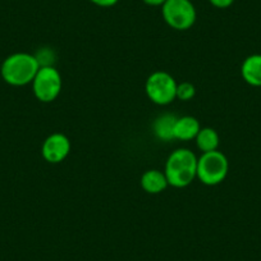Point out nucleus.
Returning <instances> with one entry per match:
<instances>
[{
  "mask_svg": "<svg viewBox=\"0 0 261 261\" xmlns=\"http://www.w3.org/2000/svg\"><path fill=\"white\" fill-rule=\"evenodd\" d=\"M71 151V142L63 134H53L42 144V156L51 164L63 162Z\"/></svg>",
  "mask_w": 261,
  "mask_h": 261,
  "instance_id": "0eeeda50",
  "label": "nucleus"
},
{
  "mask_svg": "<svg viewBox=\"0 0 261 261\" xmlns=\"http://www.w3.org/2000/svg\"><path fill=\"white\" fill-rule=\"evenodd\" d=\"M199 120L193 117H182L177 118L174 125V139L188 141V140L196 139L197 134L200 132Z\"/></svg>",
  "mask_w": 261,
  "mask_h": 261,
  "instance_id": "9d476101",
  "label": "nucleus"
},
{
  "mask_svg": "<svg viewBox=\"0 0 261 261\" xmlns=\"http://www.w3.org/2000/svg\"><path fill=\"white\" fill-rule=\"evenodd\" d=\"M196 144L202 152L215 151L219 146V136L213 128H201L196 136Z\"/></svg>",
  "mask_w": 261,
  "mask_h": 261,
  "instance_id": "f8f14e48",
  "label": "nucleus"
},
{
  "mask_svg": "<svg viewBox=\"0 0 261 261\" xmlns=\"http://www.w3.org/2000/svg\"><path fill=\"white\" fill-rule=\"evenodd\" d=\"M209 2L213 4V6L220 9L228 8V7H230L233 3H234V0H209Z\"/></svg>",
  "mask_w": 261,
  "mask_h": 261,
  "instance_id": "4468645a",
  "label": "nucleus"
},
{
  "mask_svg": "<svg viewBox=\"0 0 261 261\" xmlns=\"http://www.w3.org/2000/svg\"><path fill=\"white\" fill-rule=\"evenodd\" d=\"M177 82L167 72H154L147 79L145 90L152 102L158 105L170 104L177 97Z\"/></svg>",
  "mask_w": 261,
  "mask_h": 261,
  "instance_id": "423d86ee",
  "label": "nucleus"
},
{
  "mask_svg": "<svg viewBox=\"0 0 261 261\" xmlns=\"http://www.w3.org/2000/svg\"><path fill=\"white\" fill-rule=\"evenodd\" d=\"M168 179L165 173H162L158 169L147 170L141 177V187L144 188L145 192L156 195V193L163 192L168 187Z\"/></svg>",
  "mask_w": 261,
  "mask_h": 261,
  "instance_id": "1a4fd4ad",
  "label": "nucleus"
},
{
  "mask_svg": "<svg viewBox=\"0 0 261 261\" xmlns=\"http://www.w3.org/2000/svg\"><path fill=\"white\" fill-rule=\"evenodd\" d=\"M92 4L97 7H102V8H108V7H113L119 2V0H90Z\"/></svg>",
  "mask_w": 261,
  "mask_h": 261,
  "instance_id": "2eb2a0df",
  "label": "nucleus"
},
{
  "mask_svg": "<svg viewBox=\"0 0 261 261\" xmlns=\"http://www.w3.org/2000/svg\"><path fill=\"white\" fill-rule=\"evenodd\" d=\"M196 94L195 86L190 82H182V84L177 85V97L183 100V101H188L192 99Z\"/></svg>",
  "mask_w": 261,
  "mask_h": 261,
  "instance_id": "ddd939ff",
  "label": "nucleus"
},
{
  "mask_svg": "<svg viewBox=\"0 0 261 261\" xmlns=\"http://www.w3.org/2000/svg\"><path fill=\"white\" fill-rule=\"evenodd\" d=\"M145 4L151 7H163V4L167 2V0H142Z\"/></svg>",
  "mask_w": 261,
  "mask_h": 261,
  "instance_id": "dca6fc26",
  "label": "nucleus"
},
{
  "mask_svg": "<svg viewBox=\"0 0 261 261\" xmlns=\"http://www.w3.org/2000/svg\"><path fill=\"white\" fill-rule=\"evenodd\" d=\"M229 169V163L223 152L210 151L204 152L197 159V178L204 185L215 186L225 179Z\"/></svg>",
  "mask_w": 261,
  "mask_h": 261,
  "instance_id": "7ed1b4c3",
  "label": "nucleus"
},
{
  "mask_svg": "<svg viewBox=\"0 0 261 261\" xmlns=\"http://www.w3.org/2000/svg\"><path fill=\"white\" fill-rule=\"evenodd\" d=\"M40 67L41 65L35 55L14 53L4 59L0 73L4 81L11 86H26L32 84Z\"/></svg>",
  "mask_w": 261,
  "mask_h": 261,
  "instance_id": "f257e3e1",
  "label": "nucleus"
},
{
  "mask_svg": "<svg viewBox=\"0 0 261 261\" xmlns=\"http://www.w3.org/2000/svg\"><path fill=\"white\" fill-rule=\"evenodd\" d=\"M177 117L173 114H163L155 120L154 132L158 139L163 141H170L174 139V125Z\"/></svg>",
  "mask_w": 261,
  "mask_h": 261,
  "instance_id": "9b49d317",
  "label": "nucleus"
},
{
  "mask_svg": "<svg viewBox=\"0 0 261 261\" xmlns=\"http://www.w3.org/2000/svg\"><path fill=\"white\" fill-rule=\"evenodd\" d=\"M162 12L168 26L178 31L191 29L196 22V9L191 0H167Z\"/></svg>",
  "mask_w": 261,
  "mask_h": 261,
  "instance_id": "20e7f679",
  "label": "nucleus"
},
{
  "mask_svg": "<svg viewBox=\"0 0 261 261\" xmlns=\"http://www.w3.org/2000/svg\"><path fill=\"white\" fill-rule=\"evenodd\" d=\"M241 73L248 85L261 87V54H253L246 58L241 67Z\"/></svg>",
  "mask_w": 261,
  "mask_h": 261,
  "instance_id": "6e6552de",
  "label": "nucleus"
},
{
  "mask_svg": "<svg viewBox=\"0 0 261 261\" xmlns=\"http://www.w3.org/2000/svg\"><path fill=\"white\" fill-rule=\"evenodd\" d=\"M32 90L37 100L50 102L57 99L62 90V77L51 65H41L32 81Z\"/></svg>",
  "mask_w": 261,
  "mask_h": 261,
  "instance_id": "39448f33",
  "label": "nucleus"
},
{
  "mask_svg": "<svg viewBox=\"0 0 261 261\" xmlns=\"http://www.w3.org/2000/svg\"><path fill=\"white\" fill-rule=\"evenodd\" d=\"M164 173L170 186L187 187L197 177V158L188 149L175 150L168 158Z\"/></svg>",
  "mask_w": 261,
  "mask_h": 261,
  "instance_id": "f03ea898",
  "label": "nucleus"
}]
</instances>
